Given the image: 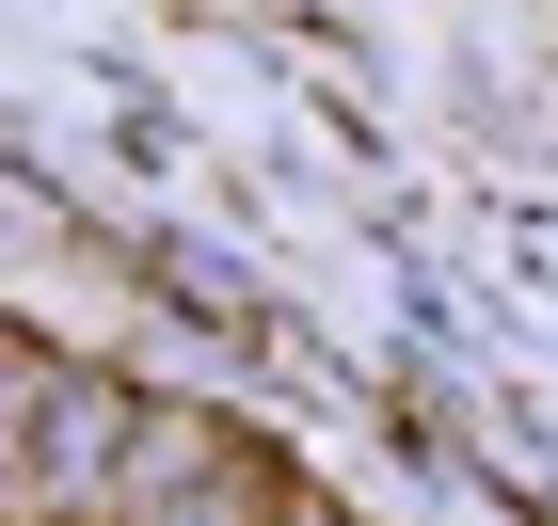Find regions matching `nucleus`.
I'll use <instances>...</instances> for the list:
<instances>
[{
  "label": "nucleus",
  "instance_id": "1",
  "mask_svg": "<svg viewBox=\"0 0 558 526\" xmlns=\"http://www.w3.org/2000/svg\"><path fill=\"white\" fill-rule=\"evenodd\" d=\"M33 463H16V494H112V447H129V399L112 383H33Z\"/></svg>",
  "mask_w": 558,
  "mask_h": 526
},
{
  "label": "nucleus",
  "instance_id": "3",
  "mask_svg": "<svg viewBox=\"0 0 558 526\" xmlns=\"http://www.w3.org/2000/svg\"><path fill=\"white\" fill-rule=\"evenodd\" d=\"M16 399H33V383H0V494H16Z\"/></svg>",
  "mask_w": 558,
  "mask_h": 526
},
{
  "label": "nucleus",
  "instance_id": "2",
  "mask_svg": "<svg viewBox=\"0 0 558 526\" xmlns=\"http://www.w3.org/2000/svg\"><path fill=\"white\" fill-rule=\"evenodd\" d=\"M160 526H271V479H256V463H208V479L175 494Z\"/></svg>",
  "mask_w": 558,
  "mask_h": 526
}]
</instances>
